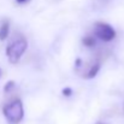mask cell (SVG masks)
<instances>
[{
  "label": "cell",
  "mask_w": 124,
  "mask_h": 124,
  "mask_svg": "<svg viewBox=\"0 0 124 124\" xmlns=\"http://www.w3.org/2000/svg\"><path fill=\"white\" fill-rule=\"evenodd\" d=\"M2 113L10 123L18 124L24 117V108L22 101L19 99H15L11 102L6 104L2 108Z\"/></svg>",
  "instance_id": "obj_1"
},
{
  "label": "cell",
  "mask_w": 124,
  "mask_h": 124,
  "mask_svg": "<svg viewBox=\"0 0 124 124\" xmlns=\"http://www.w3.org/2000/svg\"><path fill=\"white\" fill-rule=\"evenodd\" d=\"M27 47H28V42L23 38L17 39L13 42H11L6 48V55H7L10 63L17 64L19 62L21 57L23 55V53L27 51Z\"/></svg>",
  "instance_id": "obj_2"
},
{
  "label": "cell",
  "mask_w": 124,
  "mask_h": 124,
  "mask_svg": "<svg viewBox=\"0 0 124 124\" xmlns=\"http://www.w3.org/2000/svg\"><path fill=\"white\" fill-rule=\"evenodd\" d=\"M95 35L104 42H110L116 38V31L115 29L104 22H99L95 24Z\"/></svg>",
  "instance_id": "obj_3"
},
{
  "label": "cell",
  "mask_w": 124,
  "mask_h": 124,
  "mask_svg": "<svg viewBox=\"0 0 124 124\" xmlns=\"http://www.w3.org/2000/svg\"><path fill=\"white\" fill-rule=\"evenodd\" d=\"M8 31H10V23L8 21H4L0 25V40L1 41H4L8 36Z\"/></svg>",
  "instance_id": "obj_4"
},
{
  "label": "cell",
  "mask_w": 124,
  "mask_h": 124,
  "mask_svg": "<svg viewBox=\"0 0 124 124\" xmlns=\"http://www.w3.org/2000/svg\"><path fill=\"white\" fill-rule=\"evenodd\" d=\"M99 70H100V64L99 63H95L94 65H92V68L89 69V71H88V74H87V78H93V77H95L96 75H98V72H99Z\"/></svg>",
  "instance_id": "obj_5"
},
{
  "label": "cell",
  "mask_w": 124,
  "mask_h": 124,
  "mask_svg": "<svg viewBox=\"0 0 124 124\" xmlns=\"http://www.w3.org/2000/svg\"><path fill=\"white\" fill-rule=\"evenodd\" d=\"M83 45L87 46V47H94L95 46V39L93 36H85L82 40Z\"/></svg>",
  "instance_id": "obj_6"
},
{
  "label": "cell",
  "mask_w": 124,
  "mask_h": 124,
  "mask_svg": "<svg viewBox=\"0 0 124 124\" xmlns=\"http://www.w3.org/2000/svg\"><path fill=\"white\" fill-rule=\"evenodd\" d=\"M12 88H15V82L13 81H10V82L6 83V85L4 87V90H5V93H8Z\"/></svg>",
  "instance_id": "obj_7"
},
{
  "label": "cell",
  "mask_w": 124,
  "mask_h": 124,
  "mask_svg": "<svg viewBox=\"0 0 124 124\" xmlns=\"http://www.w3.org/2000/svg\"><path fill=\"white\" fill-rule=\"evenodd\" d=\"M71 94H72V89H71V88L66 87V88L63 89V95H65V96H70Z\"/></svg>",
  "instance_id": "obj_8"
},
{
  "label": "cell",
  "mask_w": 124,
  "mask_h": 124,
  "mask_svg": "<svg viewBox=\"0 0 124 124\" xmlns=\"http://www.w3.org/2000/svg\"><path fill=\"white\" fill-rule=\"evenodd\" d=\"M18 4H25V2H28L29 0H16Z\"/></svg>",
  "instance_id": "obj_9"
},
{
  "label": "cell",
  "mask_w": 124,
  "mask_h": 124,
  "mask_svg": "<svg viewBox=\"0 0 124 124\" xmlns=\"http://www.w3.org/2000/svg\"><path fill=\"white\" fill-rule=\"evenodd\" d=\"M80 64H81V59H77V60H76V66H77V68H78V66H81Z\"/></svg>",
  "instance_id": "obj_10"
},
{
  "label": "cell",
  "mask_w": 124,
  "mask_h": 124,
  "mask_svg": "<svg viewBox=\"0 0 124 124\" xmlns=\"http://www.w3.org/2000/svg\"><path fill=\"white\" fill-rule=\"evenodd\" d=\"M99 124H104V123H99Z\"/></svg>",
  "instance_id": "obj_11"
}]
</instances>
